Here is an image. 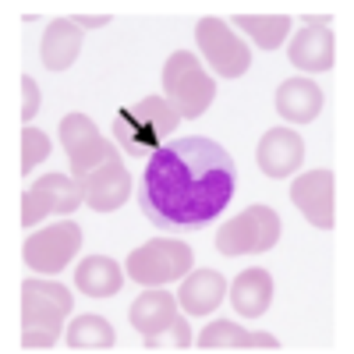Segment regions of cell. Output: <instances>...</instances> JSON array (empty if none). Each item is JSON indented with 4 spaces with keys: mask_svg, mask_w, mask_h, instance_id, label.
Here are the masks:
<instances>
[{
    "mask_svg": "<svg viewBox=\"0 0 354 354\" xmlns=\"http://www.w3.org/2000/svg\"><path fill=\"white\" fill-rule=\"evenodd\" d=\"M238 188V170L220 142L185 135L163 142L142 174L138 205L163 234H192L216 220Z\"/></svg>",
    "mask_w": 354,
    "mask_h": 354,
    "instance_id": "cell-1",
    "label": "cell"
},
{
    "mask_svg": "<svg viewBox=\"0 0 354 354\" xmlns=\"http://www.w3.org/2000/svg\"><path fill=\"white\" fill-rule=\"evenodd\" d=\"M174 128H177V110L160 96L121 106L113 117V135H117V142H121V149L128 156L156 153Z\"/></svg>",
    "mask_w": 354,
    "mask_h": 354,
    "instance_id": "cell-2",
    "label": "cell"
},
{
    "mask_svg": "<svg viewBox=\"0 0 354 354\" xmlns=\"http://www.w3.org/2000/svg\"><path fill=\"white\" fill-rule=\"evenodd\" d=\"M71 312V294L61 283H43V280H25L21 283V315H25V333L21 344L28 351L50 347L61 337V319Z\"/></svg>",
    "mask_w": 354,
    "mask_h": 354,
    "instance_id": "cell-3",
    "label": "cell"
},
{
    "mask_svg": "<svg viewBox=\"0 0 354 354\" xmlns=\"http://www.w3.org/2000/svg\"><path fill=\"white\" fill-rule=\"evenodd\" d=\"M163 88H167V103L177 110V117H202L205 106H209L213 96H216L213 78L202 71L195 53H188V50H177L167 61Z\"/></svg>",
    "mask_w": 354,
    "mask_h": 354,
    "instance_id": "cell-4",
    "label": "cell"
},
{
    "mask_svg": "<svg viewBox=\"0 0 354 354\" xmlns=\"http://www.w3.org/2000/svg\"><path fill=\"white\" fill-rule=\"evenodd\" d=\"M280 241V216L270 205H248L245 213L227 220L216 234V252L227 259L238 255H255V252H270Z\"/></svg>",
    "mask_w": 354,
    "mask_h": 354,
    "instance_id": "cell-5",
    "label": "cell"
},
{
    "mask_svg": "<svg viewBox=\"0 0 354 354\" xmlns=\"http://www.w3.org/2000/svg\"><path fill=\"white\" fill-rule=\"evenodd\" d=\"M192 270V248L177 238H153L128 255V277L142 287H163Z\"/></svg>",
    "mask_w": 354,
    "mask_h": 354,
    "instance_id": "cell-6",
    "label": "cell"
},
{
    "mask_svg": "<svg viewBox=\"0 0 354 354\" xmlns=\"http://www.w3.org/2000/svg\"><path fill=\"white\" fill-rule=\"evenodd\" d=\"M195 39L198 50L205 57V64H213V71L220 78H241L252 64L248 46L230 32V25L223 18H202L195 25Z\"/></svg>",
    "mask_w": 354,
    "mask_h": 354,
    "instance_id": "cell-7",
    "label": "cell"
},
{
    "mask_svg": "<svg viewBox=\"0 0 354 354\" xmlns=\"http://www.w3.org/2000/svg\"><path fill=\"white\" fill-rule=\"evenodd\" d=\"M82 248V227L64 220V223H53L39 234L25 241L21 255H25V266L36 273H61L64 266L78 255Z\"/></svg>",
    "mask_w": 354,
    "mask_h": 354,
    "instance_id": "cell-8",
    "label": "cell"
},
{
    "mask_svg": "<svg viewBox=\"0 0 354 354\" xmlns=\"http://www.w3.org/2000/svg\"><path fill=\"white\" fill-rule=\"evenodd\" d=\"M82 185H75L64 174H50L36 188H28L21 195V227H32L36 220L50 213H71L82 205Z\"/></svg>",
    "mask_w": 354,
    "mask_h": 354,
    "instance_id": "cell-9",
    "label": "cell"
},
{
    "mask_svg": "<svg viewBox=\"0 0 354 354\" xmlns=\"http://www.w3.org/2000/svg\"><path fill=\"white\" fill-rule=\"evenodd\" d=\"M290 202L305 213V220L319 230H333V174L330 170H312L294 177L290 185Z\"/></svg>",
    "mask_w": 354,
    "mask_h": 354,
    "instance_id": "cell-10",
    "label": "cell"
},
{
    "mask_svg": "<svg viewBox=\"0 0 354 354\" xmlns=\"http://www.w3.org/2000/svg\"><path fill=\"white\" fill-rule=\"evenodd\" d=\"M128 192H131V177H128V170L121 167L117 156H110L93 174L82 177V195L96 213H113L117 205H124Z\"/></svg>",
    "mask_w": 354,
    "mask_h": 354,
    "instance_id": "cell-11",
    "label": "cell"
},
{
    "mask_svg": "<svg viewBox=\"0 0 354 354\" xmlns=\"http://www.w3.org/2000/svg\"><path fill=\"white\" fill-rule=\"evenodd\" d=\"M255 160H259L266 177H290L305 160V142L290 128H273V131L262 135L259 149H255Z\"/></svg>",
    "mask_w": 354,
    "mask_h": 354,
    "instance_id": "cell-12",
    "label": "cell"
},
{
    "mask_svg": "<svg viewBox=\"0 0 354 354\" xmlns=\"http://www.w3.org/2000/svg\"><path fill=\"white\" fill-rule=\"evenodd\" d=\"M128 319H131V326H135L145 340H153V337H163V333H174V330H185V326H188L185 319H177L174 298H170V294H163V290H156V287H149V290H145L142 298L131 305Z\"/></svg>",
    "mask_w": 354,
    "mask_h": 354,
    "instance_id": "cell-13",
    "label": "cell"
},
{
    "mask_svg": "<svg viewBox=\"0 0 354 354\" xmlns=\"http://www.w3.org/2000/svg\"><path fill=\"white\" fill-rule=\"evenodd\" d=\"M322 103H326V96H322V88L308 78H290L277 88V110L283 121H298V124H308L319 117Z\"/></svg>",
    "mask_w": 354,
    "mask_h": 354,
    "instance_id": "cell-14",
    "label": "cell"
},
{
    "mask_svg": "<svg viewBox=\"0 0 354 354\" xmlns=\"http://www.w3.org/2000/svg\"><path fill=\"white\" fill-rule=\"evenodd\" d=\"M230 301H234V312L241 319H259L273 301V277L262 270V266H252L245 270L230 287Z\"/></svg>",
    "mask_w": 354,
    "mask_h": 354,
    "instance_id": "cell-15",
    "label": "cell"
},
{
    "mask_svg": "<svg viewBox=\"0 0 354 354\" xmlns=\"http://www.w3.org/2000/svg\"><path fill=\"white\" fill-rule=\"evenodd\" d=\"M202 351H277L280 340L270 333H245L241 326H234L230 319H216L213 326H205L198 337Z\"/></svg>",
    "mask_w": 354,
    "mask_h": 354,
    "instance_id": "cell-16",
    "label": "cell"
},
{
    "mask_svg": "<svg viewBox=\"0 0 354 354\" xmlns=\"http://www.w3.org/2000/svg\"><path fill=\"white\" fill-rule=\"evenodd\" d=\"M223 294H227V280L216 273V270H198L192 273L181 290H177V301H181V308L188 315H209L220 308L223 301Z\"/></svg>",
    "mask_w": 354,
    "mask_h": 354,
    "instance_id": "cell-17",
    "label": "cell"
},
{
    "mask_svg": "<svg viewBox=\"0 0 354 354\" xmlns=\"http://www.w3.org/2000/svg\"><path fill=\"white\" fill-rule=\"evenodd\" d=\"M287 57L294 68L301 71H330L333 68V36L330 28H301L290 39Z\"/></svg>",
    "mask_w": 354,
    "mask_h": 354,
    "instance_id": "cell-18",
    "label": "cell"
},
{
    "mask_svg": "<svg viewBox=\"0 0 354 354\" xmlns=\"http://www.w3.org/2000/svg\"><path fill=\"white\" fill-rule=\"evenodd\" d=\"M75 283L88 298H113L121 290V266L106 255H88L85 262H78Z\"/></svg>",
    "mask_w": 354,
    "mask_h": 354,
    "instance_id": "cell-19",
    "label": "cell"
},
{
    "mask_svg": "<svg viewBox=\"0 0 354 354\" xmlns=\"http://www.w3.org/2000/svg\"><path fill=\"white\" fill-rule=\"evenodd\" d=\"M78 50H82V36H78L75 21H68V18L50 21L46 36H43V46H39L43 64H46L50 71H64V68H71V61L78 57Z\"/></svg>",
    "mask_w": 354,
    "mask_h": 354,
    "instance_id": "cell-20",
    "label": "cell"
},
{
    "mask_svg": "<svg viewBox=\"0 0 354 354\" xmlns=\"http://www.w3.org/2000/svg\"><path fill=\"white\" fill-rule=\"evenodd\" d=\"M68 347L75 351H106L113 347V330L103 315H82L68 326Z\"/></svg>",
    "mask_w": 354,
    "mask_h": 354,
    "instance_id": "cell-21",
    "label": "cell"
},
{
    "mask_svg": "<svg viewBox=\"0 0 354 354\" xmlns=\"http://www.w3.org/2000/svg\"><path fill=\"white\" fill-rule=\"evenodd\" d=\"M234 21H238V28H245V32H248L262 50L283 46V39H287V32H290V18H287V15H262V18L241 15V18H234Z\"/></svg>",
    "mask_w": 354,
    "mask_h": 354,
    "instance_id": "cell-22",
    "label": "cell"
},
{
    "mask_svg": "<svg viewBox=\"0 0 354 354\" xmlns=\"http://www.w3.org/2000/svg\"><path fill=\"white\" fill-rule=\"evenodd\" d=\"M61 138H64V149H68V156H71V153L82 149V145H88L93 138H100V135H96V124L88 121L85 113H68L64 121H61Z\"/></svg>",
    "mask_w": 354,
    "mask_h": 354,
    "instance_id": "cell-23",
    "label": "cell"
},
{
    "mask_svg": "<svg viewBox=\"0 0 354 354\" xmlns=\"http://www.w3.org/2000/svg\"><path fill=\"white\" fill-rule=\"evenodd\" d=\"M21 145H25V153H21V174H32V167L50 156V138L43 131H36V128H25L21 131Z\"/></svg>",
    "mask_w": 354,
    "mask_h": 354,
    "instance_id": "cell-24",
    "label": "cell"
},
{
    "mask_svg": "<svg viewBox=\"0 0 354 354\" xmlns=\"http://www.w3.org/2000/svg\"><path fill=\"white\" fill-rule=\"evenodd\" d=\"M21 88H25V106H21V117L28 121V117H32V110L39 106V85L25 75V78H21Z\"/></svg>",
    "mask_w": 354,
    "mask_h": 354,
    "instance_id": "cell-25",
    "label": "cell"
},
{
    "mask_svg": "<svg viewBox=\"0 0 354 354\" xmlns=\"http://www.w3.org/2000/svg\"><path fill=\"white\" fill-rule=\"evenodd\" d=\"M82 25H106V18H78Z\"/></svg>",
    "mask_w": 354,
    "mask_h": 354,
    "instance_id": "cell-26",
    "label": "cell"
}]
</instances>
